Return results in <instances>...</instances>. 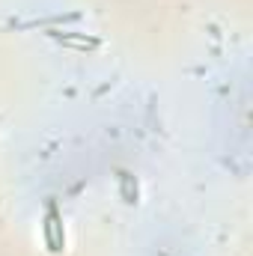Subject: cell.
Masks as SVG:
<instances>
[{"label": "cell", "mask_w": 253, "mask_h": 256, "mask_svg": "<svg viewBox=\"0 0 253 256\" xmlns=\"http://www.w3.org/2000/svg\"><path fill=\"white\" fill-rule=\"evenodd\" d=\"M42 238H45V248H48L51 254H63L66 250L63 212H60V206H57L54 196L45 202V212H42Z\"/></svg>", "instance_id": "obj_1"}, {"label": "cell", "mask_w": 253, "mask_h": 256, "mask_svg": "<svg viewBox=\"0 0 253 256\" xmlns=\"http://www.w3.org/2000/svg\"><path fill=\"white\" fill-rule=\"evenodd\" d=\"M48 36L54 42H60L63 48H74V51H96L102 45V39L86 36V33H74V30H48Z\"/></svg>", "instance_id": "obj_2"}, {"label": "cell", "mask_w": 253, "mask_h": 256, "mask_svg": "<svg viewBox=\"0 0 253 256\" xmlns=\"http://www.w3.org/2000/svg\"><path fill=\"white\" fill-rule=\"evenodd\" d=\"M120 194H122V200L126 202H137V182H134V176L131 173H120Z\"/></svg>", "instance_id": "obj_3"}, {"label": "cell", "mask_w": 253, "mask_h": 256, "mask_svg": "<svg viewBox=\"0 0 253 256\" xmlns=\"http://www.w3.org/2000/svg\"><path fill=\"white\" fill-rule=\"evenodd\" d=\"M158 256H170V254H158Z\"/></svg>", "instance_id": "obj_4"}]
</instances>
